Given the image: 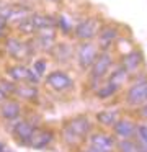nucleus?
Segmentation results:
<instances>
[{
	"instance_id": "nucleus-30",
	"label": "nucleus",
	"mask_w": 147,
	"mask_h": 152,
	"mask_svg": "<svg viewBox=\"0 0 147 152\" xmlns=\"http://www.w3.org/2000/svg\"><path fill=\"white\" fill-rule=\"evenodd\" d=\"M0 151H3V145L2 144H0Z\"/></svg>"
},
{
	"instance_id": "nucleus-16",
	"label": "nucleus",
	"mask_w": 147,
	"mask_h": 152,
	"mask_svg": "<svg viewBox=\"0 0 147 152\" xmlns=\"http://www.w3.org/2000/svg\"><path fill=\"white\" fill-rule=\"evenodd\" d=\"M28 8L26 7H10V18L8 21H23L25 18H28Z\"/></svg>"
},
{
	"instance_id": "nucleus-23",
	"label": "nucleus",
	"mask_w": 147,
	"mask_h": 152,
	"mask_svg": "<svg viewBox=\"0 0 147 152\" xmlns=\"http://www.w3.org/2000/svg\"><path fill=\"white\" fill-rule=\"evenodd\" d=\"M52 39H54V34H52L51 31H49V33H42L41 36H39V43L42 44L44 49H48V48L52 44Z\"/></svg>"
},
{
	"instance_id": "nucleus-20",
	"label": "nucleus",
	"mask_w": 147,
	"mask_h": 152,
	"mask_svg": "<svg viewBox=\"0 0 147 152\" xmlns=\"http://www.w3.org/2000/svg\"><path fill=\"white\" fill-rule=\"evenodd\" d=\"M119 152H142V151H140L134 142L124 139L123 142H119Z\"/></svg>"
},
{
	"instance_id": "nucleus-2",
	"label": "nucleus",
	"mask_w": 147,
	"mask_h": 152,
	"mask_svg": "<svg viewBox=\"0 0 147 152\" xmlns=\"http://www.w3.org/2000/svg\"><path fill=\"white\" fill-rule=\"evenodd\" d=\"M127 102L132 106L142 105L147 102V82H137L136 85H132L127 92Z\"/></svg>"
},
{
	"instance_id": "nucleus-8",
	"label": "nucleus",
	"mask_w": 147,
	"mask_h": 152,
	"mask_svg": "<svg viewBox=\"0 0 147 152\" xmlns=\"http://www.w3.org/2000/svg\"><path fill=\"white\" fill-rule=\"evenodd\" d=\"M140 64H142V54H140V51H131L123 59V69L126 72H134V70H137L140 67Z\"/></svg>"
},
{
	"instance_id": "nucleus-13",
	"label": "nucleus",
	"mask_w": 147,
	"mask_h": 152,
	"mask_svg": "<svg viewBox=\"0 0 147 152\" xmlns=\"http://www.w3.org/2000/svg\"><path fill=\"white\" fill-rule=\"evenodd\" d=\"M52 139V134L51 132H44V131H34L31 136V139H29V144L34 145V147H42V145H46L48 142H51Z\"/></svg>"
},
{
	"instance_id": "nucleus-22",
	"label": "nucleus",
	"mask_w": 147,
	"mask_h": 152,
	"mask_svg": "<svg viewBox=\"0 0 147 152\" xmlns=\"http://www.w3.org/2000/svg\"><path fill=\"white\" fill-rule=\"evenodd\" d=\"M124 79H126V70H124V69H118L116 72H113V75H111V80H110V82L119 87L121 82H123Z\"/></svg>"
},
{
	"instance_id": "nucleus-6",
	"label": "nucleus",
	"mask_w": 147,
	"mask_h": 152,
	"mask_svg": "<svg viewBox=\"0 0 147 152\" xmlns=\"http://www.w3.org/2000/svg\"><path fill=\"white\" fill-rule=\"evenodd\" d=\"M48 83L52 87V88L56 90H64L67 88V87L72 85V80L69 75H65L64 72H61V70H56V72H51L48 75Z\"/></svg>"
},
{
	"instance_id": "nucleus-14",
	"label": "nucleus",
	"mask_w": 147,
	"mask_h": 152,
	"mask_svg": "<svg viewBox=\"0 0 147 152\" xmlns=\"http://www.w3.org/2000/svg\"><path fill=\"white\" fill-rule=\"evenodd\" d=\"M15 131H16V136H18L21 141H25V142H29V139H31V136H33V132H34V128H33L29 123H26V121H21L20 124H16V128H15Z\"/></svg>"
},
{
	"instance_id": "nucleus-24",
	"label": "nucleus",
	"mask_w": 147,
	"mask_h": 152,
	"mask_svg": "<svg viewBox=\"0 0 147 152\" xmlns=\"http://www.w3.org/2000/svg\"><path fill=\"white\" fill-rule=\"evenodd\" d=\"M139 137H140L142 144L146 145V149H147V126H140L139 128Z\"/></svg>"
},
{
	"instance_id": "nucleus-21",
	"label": "nucleus",
	"mask_w": 147,
	"mask_h": 152,
	"mask_svg": "<svg viewBox=\"0 0 147 152\" xmlns=\"http://www.w3.org/2000/svg\"><path fill=\"white\" fill-rule=\"evenodd\" d=\"M116 90H118V85H114V83L110 82L106 87H103V88L98 92V96H100V98H108V96H111Z\"/></svg>"
},
{
	"instance_id": "nucleus-18",
	"label": "nucleus",
	"mask_w": 147,
	"mask_h": 152,
	"mask_svg": "<svg viewBox=\"0 0 147 152\" xmlns=\"http://www.w3.org/2000/svg\"><path fill=\"white\" fill-rule=\"evenodd\" d=\"M118 118V111H113V110H108V111H101L97 115V119L103 124H114Z\"/></svg>"
},
{
	"instance_id": "nucleus-15",
	"label": "nucleus",
	"mask_w": 147,
	"mask_h": 152,
	"mask_svg": "<svg viewBox=\"0 0 147 152\" xmlns=\"http://www.w3.org/2000/svg\"><path fill=\"white\" fill-rule=\"evenodd\" d=\"M20 115V106L15 102H8L2 106V116L5 119H15Z\"/></svg>"
},
{
	"instance_id": "nucleus-9",
	"label": "nucleus",
	"mask_w": 147,
	"mask_h": 152,
	"mask_svg": "<svg viewBox=\"0 0 147 152\" xmlns=\"http://www.w3.org/2000/svg\"><path fill=\"white\" fill-rule=\"evenodd\" d=\"M114 145L113 137L106 134H93L91 136V147L98 149V151H103V152H110Z\"/></svg>"
},
{
	"instance_id": "nucleus-28",
	"label": "nucleus",
	"mask_w": 147,
	"mask_h": 152,
	"mask_svg": "<svg viewBox=\"0 0 147 152\" xmlns=\"http://www.w3.org/2000/svg\"><path fill=\"white\" fill-rule=\"evenodd\" d=\"M142 115H144V116H147V105H144V108H142Z\"/></svg>"
},
{
	"instance_id": "nucleus-11",
	"label": "nucleus",
	"mask_w": 147,
	"mask_h": 152,
	"mask_svg": "<svg viewBox=\"0 0 147 152\" xmlns=\"http://www.w3.org/2000/svg\"><path fill=\"white\" fill-rule=\"evenodd\" d=\"M29 18H31L34 30H49L56 25V21L51 17H44V15H29Z\"/></svg>"
},
{
	"instance_id": "nucleus-5",
	"label": "nucleus",
	"mask_w": 147,
	"mask_h": 152,
	"mask_svg": "<svg viewBox=\"0 0 147 152\" xmlns=\"http://www.w3.org/2000/svg\"><path fill=\"white\" fill-rule=\"evenodd\" d=\"M111 67V57L110 54H101L100 57H97L93 62V66H91V77H93L95 80L100 79V77H103L105 74L108 72V69Z\"/></svg>"
},
{
	"instance_id": "nucleus-7",
	"label": "nucleus",
	"mask_w": 147,
	"mask_h": 152,
	"mask_svg": "<svg viewBox=\"0 0 147 152\" xmlns=\"http://www.w3.org/2000/svg\"><path fill=\"white\" fill-rule=\"evenodd\" d=\"M8 75L13 80H29L31 83H38V77L31 72L29 69H26L25 66H15L8 70Z\"/></svg>"
},
{
	"instance_id": "nucleus-17",
	"label": "nucleus",
	"mask_w": 147,
	"mask_h": 152,
	"mask_svg": "<svg viewBox=\"0 0 147 152\" xmlns=\"http://www.w3.org/2000/svg\"><path fill=\"white\" fill-rule=\"evenodd\" d=\"M7 49H8V53L12 54V56L20 57V53L25 51V44H21L18 39H15V38H10L8 43H7Z\"/></svg>"
},
{
	"instance_id": "nucleus-4",
	"label": "nucleus",
	"mask_w": 147,
	"mask_h": 152,
	"mask_svg": "<svg viewBox=\"0 0 147 152\" xmlns=\"http://www.w3.org/2000/svg\"><path fill=\"white\" fill-rule=\"evenodd\" d=\"M98 57L97 46L91 43H83L78 49V61H80L82 67H88L95 62V59Z\"/></svg>"
},
{
	"instance_id": "nucleus-26",
	"label": "nucleus",
	"mask_w": 147,
	"mask_h": 152,
	"mask_svg": "<svg viewBox=\"0 0 147 152\" xmlns=\"http://www.w3.org/2000/svg\"><path fill=\"white\" fill-rule=\"evenodd\" d=\"M46 64H44V61H38V62H34V70L38 74H42L44 72V69H46Z\"/></svg>"
},
{
	"instance_id": "nucleus-1",
	"label": "nucleus",
	"mask_w": 147,
	"mask_h": 152,
	"mask_svg": "<svg viewBox=\"0 0 147 152\" xmlns=\"http://www.w3.org/2000/svg\"><path fill=\"white\" fill-rule=\"evenodd\" d=\"M88 129H90V121H88V118H77L65 126L64 137L69 144H77V142L88 132Z\"/></svg>"
},
{
	"instance_id": "nucleus-12",
	"label": "nucleus",
	"mask_w": 147,
	"mask_h": 152,
	"mask_svg": "<svg viewBox=\"0 0 147 152\" xmlns=\"http://www.w3.org/2000/svg\"><path fill=\"white\" fill-rule=\"evenodd\" d=\"M118 38V30L113 26H106L101 30L100 33V46L101 48H108L110 44H113V41Z\"/></svg>"
},
{
	"instance_id": "nucleus-3",
	"label": "nucleus",
	"mask_w": 147,
	"mask_h": 152,
	"mask_svg": "<svg viewBox=\"0 0 147 152\" xmlns=\"http://www.w3.org/2000/svg\"><path fill=\"white\" fill-rule=\"evenodd\" d=\"M98 28H100L98 26V21L88 18V20H83L82 23H78L77 26H75V34H77V38H80V39H91V38L97 34Z\"/></svg>"
},
{
	"instance_id": "nucleus-27",
	"label": "nucleus",
	"mask_w": 147,
	"mask_h": 152,
	"mask_svg": "<svg viewBox=\"0 0 147 152\" xmlns=\"http://www.w3.org/2000/svg\"><path fill=\"white\" fill-rule=\"evenodd\" d=\"M3 31H5V20H2V18H0V36L3 34Z\"/></svg>"
},
{
	"instance_id": "nucleus-19",
	"label": "nucleus",
	"mask_w": 147,
	"mask_h": 152,
	"mask_svg": "<svg viewBox=\"0 0 147 152\" xmlns=\"http://www.w3.org/2000/svg\"><path fill=\"white\" fill-rule=\"evenodd\" d=\"M16 93H18L20 96H23V98H36V95H38V90L33 88V87H20V88H16Z\"/></svg>"
},
{
	"instance_id": "nucleus-29",
	"label": "nucleus",
	"mask_w": 147,
	"mask_h": 152,
	"mask_svg": "<svg viewBox=\"0 0 147 152\" xmlns=\"http://www.w3.org/2000/svg\"><path fill=\"white\" fill-rule=\"evenodd\" d=\"M3 98H5V92H3L2 88H0V100H3Z\"/></svg>"
},
{
	"instance_id": "nucleus-10",
	"label": "nucleus",
	"mask_w": 147,
	"mask_h": 152,
	"mask_svg": "<svg viewBox=\"0 0 147 152\" xmlns=\"http://www.w3.org/2000/svg\"><path fill=\"white\" fill-rule=\"evenodd\" d=\"M113 129H114V132H116L119 137H124V139H126V137H131V136L134 134V131H136V126H134L131 121L121 119V121L114 123Z\"/></svg>"
},
{
	"instance_id": "nucleus-25",
	"label": "nucleus",
	"mask_w": 147,
	"mask_h": 152,
	"mask_svg": "<svg viewBox=\"0 0 147 152\" xmlns=\"http://www.w3.org/2000/svg\"><path fill=\"white\" fill-rule=\"evenodd\" d=\"M59 25H61V28H62V31H64V33H69V31H70V25L67 23V20H65L64 17L59 18Z\"/></svg>"
}]
</instances>
